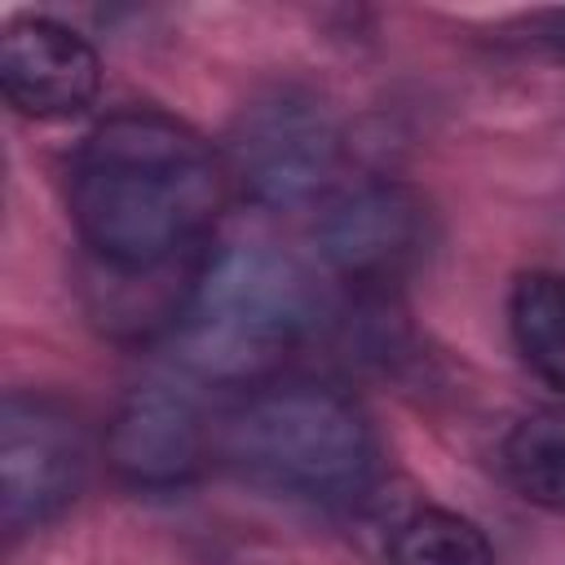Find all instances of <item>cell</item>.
<instances>
[{
  "instance_id": "cell-1",
  "label": "cell",
  "mask_w": 565,
  "mask_h": 565,
  "mask_svg": "<svg viewBox=\"0 0 565 565\" xmlns=\"http://www.w3.org/2000/svg\"><path fill=\"white\" fill-rule=\"evenodd\" d=\"M221 207V163L207 141L163 110L102 119L71 163L79 238L115 269L146 274L203 238Z\"/></svg>"
},
{
  "instance_id": "cell-2",
  "label": "cell",
  "mask_w": 565,
  "mask_h": 565,
  "mask_svg": "<svg viewBox=\"0 0 565 565\" xmlns=\"http://www.w3.org/2000/svg\"><path fill=\"white\" fill-rule=\"evenodd\" d=\"M221 450L247 481L322 508L362 499L380 455L353 397L313 380L252 388L225 415Z\"/></svg>"
},
{
  "instance_id": "cell-3",
  "label": "cell",
  "mask_w": 565,
  "mask_h": 565,
  "mask_svg": "<svg viewBox=\"0 0 565 565\" xmlns=\"http://www.w3.org/2000/svg\"><path fill=\"white\" fill-rule=\"evenodd\" d=\"M313 318L318 291L305 265L274 247H225L177 313V349L207 380H256L305 340Z\"/></svg>"
},
{
  "instance_id": "cell-4",
  "label": "cell",
  "mask_w": 565,
  "mask_h": 565,
  "mask_svg": "<svg viewBox=\"0 0 565 565\" xmlns=\"http://www.w3.org/2000/svg\"><path fill=\"white\" fill-rule=\"evenodd\" d=\"M84 481V433L49 397L9 393L0 411V512L4 525L31 530L53 521Z\"/></svg>"
},
{
  "instance_id": "cell-5",
  "label": "cell",
  "mask_w": 565,
  "mask_h": 565,
  "mask_svg": "<svg viewBox=\"0 0 565 565\" xmlns=\"http://www.w3.org/2000/svg\"><path fill=\"white\" fill-rule=\"evenodd\" d=\"M230 163L243 190L260 203H300L335 168V128L309 97L278 93L238 115Z\"/></svg>"
},
{
  "instance_id": "cell-6",
  "label": "cell",
  "mask_w": 565,
  "mask_h": 565,
  "mask_svg": "<svg viewBox=\"0 0 565 565\" xmlns=\"http://www.w3.org/2000/svg\"><path fill=\"white\" fill-rule=\"evenodd\" d=\"M318 243L344 278L393 282L428 247V207L406 185H366L322 216Z\"/></svg>"
},
{
  "instance_id": "cell-7",
  "label": "cell",
  "mask_w": 565,
  "mask_h": 565,
  "mask_svg": "<svg viewBox=\"0 0 565 565\" xmlns=\"http://www.w3.org/2000/svg\"><path fill=\"white\" fill-rule=\"evenodd\" d=\"M102 84V62L93 44L53 22L18 18L0 35V88L13 110L31 119H71L93 106Z\"/></svg>"
},
{
  "instance_id": "cell-8",
  "label": "cell",
  "mask_w": 565,
  "mask_h": 565,
  "mask_svg": "<svg viewBox=\"0 0 565 565\" xmlns=\"http://www.w3.org/2000/svg\"><path fill=\"white\" fill-rule=\"evenodd\" d=\"M207 446L199 406L168 384L137 388L110 428V459L137 486H177L185 481Z\"/></svg>"
},
{
  "instance_id": "cell-9",
  "label": "cell",
  "mask_w": 565,
  "mask_h": 565,
  "mask_svg": "<svg viewBox=\"0 0 565 565\" xmlns=\"http://www.w3.org/2000/svg\"><path fill=\"white\" fill-rule=\"evenodd\" d=\"M512 340L525 366L565 397V278L525 274L512 287Z\"/></svg>"
},
{
  "instance_id": "cell-10",
  "label": "cell",
  "mask_w": 565,
  "mask_h": 565,
  "mask_svg": "<svg viewBox=\"0 0 565 565\" xmlns=\"http://www.w3.org/2000/svg\"><path fill=\"white\" fill-rule=\"evenodd\" d=\"M503 472L521 499L565 512V411L521 419L503 441Z\"/></svg>"
},
{
  "instance_id": "cell-11",
  "label": "cell",
  "mask_w": 565,
  "mask_h": 565,
  "mask_svg": "<svg viewBox=\"0 0 565 565\" xmlns=\"http://www.w3.org/2000/svg\"><path fill=\"white\" fill-rule=\"evenodd\" d=\"M393 565H494V547L468 516L424 508L402 521L393 539Z\"/></svg>"
}]
</instances>
